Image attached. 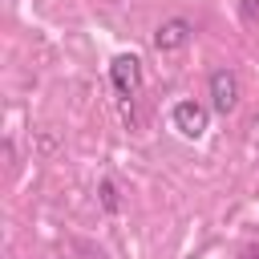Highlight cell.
<instances>
[{
    "instance_id": "4",
    "label": "cell",
    "mask_w": 259,
    "mask_h": 259,
    "mask_svg": "<svg viewBox=\"0 0 259 259\" xmlns=\"http://www.w3.org/2000/svg\"><path fill=\"white\" fill-rule=\"evenodd\" d=\"M190 20L186 16H170V20H162L158 24V32H154V49L158 53H178L186 40H190Z\"/></svg>"
},
{
    "instance_id": "5",
    "label": "cell",
    "mask_w": 259,
    "mask_h": 259,
    "mask_svg": "<svg viewBox=\"0 0 259 259\" xmlns=\"http://www.w3.org/2000/svg\"><path fill=\"white\" fill-rule=\"evenodd\" d=\"M101 206H105V210H117V186H113L109 178L101 182Z\"/></svg>"
},
{
    "instance_id": "3",
    "label": "cell",
    "mask_w": 259,
    "mask_h": 259,
    "mask_svg": "<svg viewBox=\"0 0 259 259\" xmlns=\"http://www.w3.org/2000/svg\"><path fill=\"white\" fill-rule=\"evenodd\" d=\"M210 105H214V113H231L239 105V77L231 69L210 73Z\"/></svg>"
},
{
    "instance_id": "7",
    "label": "cell",
    "mask_w": 259,
    "mask_h": 259,
    "mask_svg": "<svg viewBox=\"0 0 259 259\" xmlns=\"http://www.w3.org/2000/svg\"><path fill=\"white\" fill-rule=\"evenodd\" d=\"M239 259H259V243H251V247H243V251H239Z\"/></svg>"
},
{
    "instance_id": "2",
    "label": "cell",
    "mask_w": 259,
    "mask_h": 259,
    "mask_svg": "<svg viewBox=\"0 0 259 259\" xmlns=\"http://www.w3.org/2000/svg\"><path fill=\"white\" fill-rule=\"evenodd\" d=\"M170 121H174V130L182 134V138H202L206 134V121H210V113H206V105H198V101H178L174 109H170Z\"/></svg>"
},
{
    "instance_id": "6",
    "label": "cell",
    "mask_w": 259,
    "mask_h": 259,
    "mask_svg": "<svg viewBox=\"0 0 259 259\" xmlns=\"http://www.w3.org/2000/svg\"><path fill=\"white\" fill-rule=\"evenodd\" d=\"M239 12L247 24H259V0H239Z\"/></svg>"
},
{
    "instance_id": "1",
    "label": "cell",
    "mask_w": 259,
    "mask_h": 259,
    "mask_svg": "<svg viewBox=\"0 0 259 259\" xmlns=\"http://www.w3.org/2000/svg\"><path fill=\"white\" fill-rule=\"evenodd\" d=\"M109 81H113L117 97H125V101H130V97L142 89V61H138L134 53L113 57V65H109Z\"/></svg>"
}]
</instances>
